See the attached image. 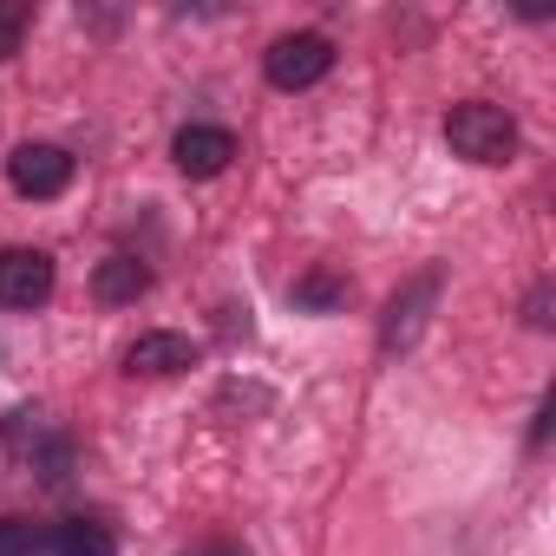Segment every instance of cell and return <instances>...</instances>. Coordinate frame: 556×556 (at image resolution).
I'll use <instances>...</instances> for the list:
<instances>
[{
    "label": "cell",
    "instance_id": "7c38bea8",
    "mask_svg": "<svg viewBox=\"0 0 556 556\" xmlns=\"http://www.w3.org/2000/svg\"><path fill=\"white\" fill-rule=\"evenodd\" d=\"M0 556H40V530L21 517H0Z\"/></svg>",
    "mask_w": 556,
    "mask_h": 556
},
{
    "label": "cell",
    "instance_id": "3957f363",
    "mask_svg": "<svg viewBox=\"0 0 556 556\" xmlns=\"http://www.w3.org/2000/svg\"><path fill=\"white\" fill-rule=\"evenodd\" d=\"M8 184H14L21 197L47 203V197H60V190L73 184V157H66L60 144H21V151L8 157Z\"/></svg>",
    "mask_w": 556,
    "mask_h": 556
},
{
    "label": "cell",
    "instance_id": "8992f818",
    "mask_svg": "<svg viewBox=\"0 0 556 556\" xmlns=\"http://www.w3.org/2000/svg\"><path fill=\"white\" fill-rule=\"evenodd\" d=\"M125 367L131 374H151V380L184 374V367H197V341L190 334H138L131 354H125Z\"/></svg>",
    "mask_w": 556,
    "mask_h": 556
},
{
    "label": "cell",
    "instance_id": "8fae6325",
    "mask_svg": "<svg viewBox=\"0 0 556 556\" xmlns=\"http://www.w3.org/2000/svg\"><path fill=\"white\" fill-rule=\"evenodd\" d=\"M295 302H302V308H334V302H348V282L321 268V275H308V282L295 289Z\"/></svg>",
    "mask_w": 556,
    "mask_h": 556
},
{
    "label": "cell",
    "instance_id": "5b68a950",
    "mask_svg": "<svg viewBox=\"0 0 556 556\" xmlns=\"http://www.w3.org/2000/svg\"><path fill=\"white\" fill-rule=\"evenodd\" d=\"M170 157H177L184 177H223L229 157H236V138H229L223 125H184V131L170 138Z\"/></svg>",
    "mask_w": 556,
    "mask_h": 556
},
{
    "label": "cell",
    "instance_id": "52a82bcc",
    "mask_svg": "<svg viewBox=\"0 0 556 556\" xmlns=\"http://www.w3.org/2000/svg\"><path fill=\"white\" fill-rule=\"evenodd\" d=\"M151 289V275H144V262H131V255H112V262H99V275H92V295L105 302V308H125V302H138Z\"/></svg>",
    "mask_w": 556,
    "mask_h": 556
},
{
    "label": "cell",
    "instance_id": "7a4b0ae2",
    "mask_svg": "<svg viewBox=\"0 0 556 556\" xmlns=\"http://www.w3.org/2000/svg\"><path fill=\"white\" fill-rule=\"evenodd\" d=\"M328 66H334V47H328L321 34H282V40L262 53L268 86H282V92H302V86L328 79Z\"/></svg>",
    "mask_w": 556,
    "mask_h": 556
},
{
    "label": "cell",
    "instance_id": "9c48e42d",
    "mask_svg": "<svg viewBox=\"0 0 556 556\" xmlns=\"http://www.w3.org/2000/svg\"><path fill=\"white\" fill-rule=\"evenodd\" d=\"M432 302V275H426V282H413V295H393V321H387V348H406L413 334H419V308Z\"/></svg>",
    "mask_w": 556,
    "mask_h": 556
},
{
    "label": "cell",
    "instance_id": "30bf717a",
    "mask_svg": "<svg viewBox=\"0 0 556 556\" xmlns=\"http://www.w3.org/2000/svg\"><path fill=\"white\" fill-rule=\"evenodd\" d=\"M27 27H34V8H27V0H0V60L21 53Z\"/></svg>",
    "mask_w": 556,
    "mask_h": 556
},
{
    "label": "cell",
    "instance_id": "6da1fadb",
    "mask_svg": "<svg viewBox=\"0 0 556 556\" xmlns=\"http://www.w3.org/2000/svg\"><path fill=\"white\" fill-rule=\"evenodd\" d=\"M445 144H452L465 164H510V157H517V118H510L504 105H484V99L452 105Z\"/></svg>",
    "mask_w": 556,
    "mask_h": 556
},
{
    "label": "cell",
    "instance_id": "4fadbf2b",
    "mask_svg": "<svg viewBox=\"0 0 556 556\" xmlns=\"http://www.w3.org/2000/svg\"><path fill=\"white\" fill-rule=\"evenodd\" d=\"M216 556H236V549H216Z\"/></svg>",
    "mask_w": 556,
    "mask_h": 556
},
{
    "label": "cell",
    "instance_id": "ba28073f",
    "mask_svg": "<svg viewBox=\"0 0 556 556\" xmlns=\"http://www.w3.org/2000/svg\"><path fill=\"white\" fill-rule=\"evenodd\" d=\"M118 543H112V530L105 523H92V517H73V523H60L53 530V556H112Z\"/></svg>",
    "mask_w": 556,
    "mask_h": 556
},
{
    "label": "cell",
    "instance_id": "277c9868",
    "mask_svg": "<svg viewBox=\"0 0 556 556\" xmlns=\"http://www.w3.org/2000/svg\"><path fill=\"white\" fill-rule=\"evenodd\" d=\"M47 295H53V255L47 249L0 255V308H40Z\"/></svg>",
    "mask_w": 556,
    "mask_h": 556
}]
</instances>
